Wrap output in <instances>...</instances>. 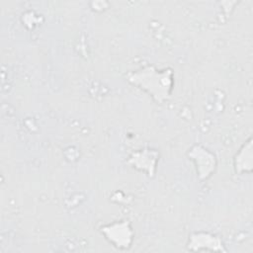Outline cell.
<instances>
[{"instance_id": "7a4b0ae2", "label": "cell", "mask_w": 253, "mask_h": 253, "mask_svg": "<svg viewBox=\"0 0 253 253\" xmlns=\"http://www.w3.org/2000/svg\"><path fill=\"white\" fill-rule=\"evenodd\" d=\"M101 232L105 238L119 249H127L133 239V231L126 220L116 221L101 227Z\"/></svg>"}, {"instance_id": "277c9868", "label": "cell", "mask_w": 253, "mask_h": 253, "mask_svg": "<svg viewBox=\"0 0 253 253\" xmlns=\"http://www.w3.org/2000/svg\"><path fill=\"white\" fill-rule=\"evenodd\" d=\"M189 250L197 251L202 249L212 251H224L221 239L209 232H195L190 235L187 244Z\"/></svg>"}, {"instance_id": "6da1fadb", "label": "cell", "mask_w": 253, "mask_h": 253, "mask_svg": "<svg viewBox=\"0 0 253 253\" xmlns=\"http://www.w3.org/2000/svg\"><path fill=\"white\" fill-rule=\"evenodd\" d=\"M127 80L150 94L158 103L167 100L173 88V71L169 68L158 70L154 66H146L127 75Z\"/></svg>"}, {"instance_id": "3957f363", "label": "cell", "mask_w": 253, "mask_h": 253, "mask_svg": "<svg viewBox=\"0 0 253 253\" xmlns=\"http://www.w3.org/2000/svg\"><path fill=\"white\" fill-rule=\"evenodd\" d=\"M188 155L195 162L200 180L208 179L214 172L216 166L215 156L207 148L196 144L189 150Z\"/></svg>"}, {"instance_id": "8992f818", "label": "cell", "mask_w": 253, "mask_h": 253, "mask_svg": "<svg viewBox=\"0 0 253 253\" xmlns=\"http://www.w3.org/2000/svg\"><path fill=\"white\" fill-rule=\"evenodd\" d=\"M234 169L238 174L252 171V138L250 137L234 157Z\"/></svg>"}, {"instance_id": "5b68a950", "label": "cell", "mask_w": 253, "mask_h": 253, "mask_svg": "<svg viewBox=\"0 0 253 253\" xmlns=\"http://www.w3.org/2000/svg\"><path fill=\"white\" fill-rule=\"evenodd\" d=\"M158 160V153L155 150H140L133 153L128 162L133 165V167L145 171L149 176L153 175L156 163Z\"/></svg>"}]
</instances>
